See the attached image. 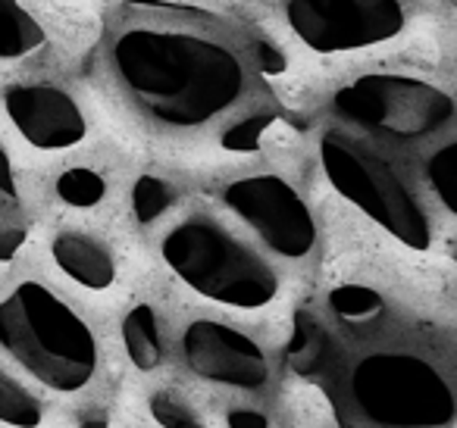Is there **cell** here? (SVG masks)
<instances>
[{
    "instance_id": "1",
    "label": "cell",
    "mask_w": 457,
    "mask_h": 428,
    "mask_svg": "<svg viewBox=\"0 0 457 428\" xmlns=\"http://www.w3.org/2000/svg\"><path fill=\"white\" fill-rule=\"evenodd\" d=\"M329 185L420 253L457 263V88L420 70H370L317 110Z\"/></svg>"
},
{
    "instance_id": "2",
    "label": "cell",
    "mask_w": 457,
    "mask_h": 428,
    "mask_svg": "<svg viewBox=\"0 0 457 428\" xmlns=\"http://www.w3.org/2000/svg\"><path fill=\"white\" fill-rule=\"evenodd\" d=\"M286 363L338 428H457V332L370 284L301 303Z\"/></svg>"
},
{
    "instance_id": "3",
    "label": "cell",
    "mask_w": 457,
    "mask_h": 428,
    "mask_svg": "<svg viewBox=\"0 0 457 428\" xmlns=\"http://www.w3.org/2000/svg\"><path fill=\"white\" fill-rule=\"evenodd\" d=\"M107 66L145 122L176 138L251 151L279 107L257 45L226 16L179 0H122L107 16Z\"/></svg>"
},
{
    "instance_id": "4",
    "label": "cell",
    "mask_w": 457,
    "mask_h": 428,
    "mask_svg": "<svg viewBox=\"0 0 457 428\" xmlns=\"http://www.w3.org/2000/svg\"><path fill=\"white\" fill-rule=\"evenodd\" d=\"M135 369L154 375L147 407L163 428H288L286 397L267 350L242 328L185 316L166 328L151 303L122 319Z\"/></svg>"
},
{
    "instance_id": "5",
    "label": "cell",
    "mask_w": 457,
    "mask_h": 428,
    "mask_svg": "<svg viewBox=\"0 0 457 428\" xmlns=\"http://www.w3.org/2000/svg\"><path fill=\"white\" fill-rule=\"evenodd\" d=\"M141 226H160L163 263L207 300L236 309H261L286 284V259L267 244L236 203L226 182L213 188H179L141 176L132 188Z\"/></svg>"
},
{
    "instance_id": "6",
    "label": "cell",
    "mask_w": 457,
    "mask_h": 428,
    "mask_svg": "<svg viewBox=\"0 0 457 428\" xmlns=\"http://www.w3.org/2000/svg\"><path fill=\"white\" fill-rule=\"evenodd\" d=\"M0 347L57 394L88 388L101 357L88 322L41 282H20L0 300Z\"/></svg>"
},
{
    "instance_id": "7",
    "label": "cell",
    "mask_w": 457,
    "mask_h": 428,
    "mask_svg": "<svg viewBox=\"0 0 457 428\" xmlns=\"http://www.w3.org/2000/svg\"><path fill=\"white\" fill-rule=\"evenodd\" d=\"M286 22L307 47L348 51L398 35L407 0H286Z\"/></svg>"
},
{
    "instance_id": "8",
    "label": "cell",
    "mask_w": 457,
    "mask_h": 428,
    "mask_svg": "<svg viewBox=\"0 0 457 428\" xmlns=\"http://www.w3.org/2000/svg\"><path fill=\"white\" fill-rule=\"evenodd\" d=\"M13 126L41 151H63L85 138V116L66 91L54 85H13L4 95Z\"/></svg>"
},
{
    "instance_id": "9",
    "label": "cell",
    "mask_w": 457,
    "mask_h": 428,
    "mask_svg": "<svg viewBox=\"0 0 457 428\" xmlns=\"http://www.w3.org/2000/svg\"><path fill=\"white\" fill-rule=\"evenodd\" d=\"M54 259L70 278H76L85 288H110L113 284V253L97 238L82 232H63L54 241Z\"/></svg>"
},
{
    "instance_id": "10",
    "label": "cell",
    "mask_w": 457,
    "mask_h": 428,
    "mask_svg": "<svg viewBox=\"0 0 457 428\" xmlns=\"http://www.w3.org/2000/svg\"><path fill=\"white\" fill-rule=\"evenodd\" d=\"M45 45L41 22L20 0H0V60H16Z\"/></svg>"
},
{
    "instance_id": "11",
    "label": "cell",
    "mask_w": 457,
    "mask_h": 428,
    "mask_svg": "<svg viewBox=\"0 0 457 428\" xmlns=\"http://www.w3.org/2000/svg\"><path fill=\"white\" fill-rule=\"evenodd\" d=\"M41 419H45V409L38 397L0 372V422L16 428H38Z\"/></svg>"
},
{
    "instance_id": "12",
    "label": "cell",
    "mask_w": 457,
    "mask_h": 428,
    "mask_svg": "<svg viewBox=\"0 0 457 428\" xmlns=\"http://www.w3.org/2000/svg\"><path fill=\"white\" fill-rule=\"evenodd\" d=\"M57 194L72 207H95L104 197V178L95 169H70L57 178Z\"/></svg>"
},
{
    "instance_id": "13",
    "label": "cell",
    "mask_w": 457,
    "mask_h": 428,
    "mask_svg": "<svg viewBox=\"0 0 457 428\" xmlns=\"http://www.w3.org/2000/svg\"><path fill=\"white\" fill-rule=\"evenodd\" d=\"M0 197L10 203L16 201V176H13V166H10V157L4 147H0Z\"/></svg>"
},
{
    "instance_id": "14",
    "label": "cell",
    "mask_w": 457,
    "mask_h": 428,
    "mask_svg": "<svg viewBox=\"0 0 457 428\" xmlns=\"http://www.w3.org/2000/svg\"><path fill=\"white\" fill-rule=\"evenodd\" d=\"M22 244V228H7L0 232V259H10Z\"/></svg>"
},
{
    "instance_id": "15",
    "label": "cell",
    "mask_w": 457,
    "mask_h": 428,
    "mask_svg": "<svg viewBox=\"0 0 457 428\" xmlns=\"http://www.w3.org/2000/svg\"><path fill=\"white\" fill-rule=\"evenodd\" d=\"M451 7H454V10H457V0H451Z\"/></svg>"
}]
</instances>
